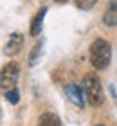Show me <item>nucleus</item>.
Segmentation results:
<instances>
[{
    "instance_id": "nucleus-1",
    "label": "nucleus",
    "mask_w": 117,
    "mask_h": 126,
    "mask_svg": "<svg viewBox=\"0 0 117 126\" xmlns=\"http://www.w3.org/2000/svg\"><path fill=\"white\" fill-rule=\"evenodd\" d=\"M110 60H112V47L106 40H96L90 47V63L94 68L103 70L108 67Z\"/></svg>"
},
{
    "instance_id": "nucleus-2",
    "label": "nucleus",
    "mask_w": 117,
    "mask_h": 126,
    "mask_svg": "<svg viewBox=\"0 0 117 126\" xmlns=\"http://www.w3.org/2000/svg\"><path fill=\"white\" fill-rule=\"evenodd\" d=\"M83 92L86 95V99L92 106H101L104 101V94H103V87L101 81L96 74H86L83 78Z\"/></svg>"
},
{
    "instance_id": "nucleus-3",
    "label": "nucleus",
    "mask_w": 117,
    "mask_h": 126,
    "mask_svg": "<svg viewBox=\"0 0 117 126\" xmlns=\"http://www.w3.org/2000/svg\"><path fill=\"white\" fill-rule=\"evenodd\" d=\"M20 78V67L18 63L11 61L7 63L2 70H0V92H7V90H13L16 87V81Z\"/></svg>"
},
{
    "instance_id": "nucleus-4",
    "label": "nucleus",
    "mask_w": 117,
    "mask_h": 126,
    "mask_svg": "<svg viewBox=\"0 0 117 126\" xmlns=\"http://www.w3.org/2000/svg\"><path fill=\"white\" fill-rule=\"evenodd\" d=\"M22 45H23V36H22L20 32H13L7 38L5 45H4V54L5 56H16V54L20 52Z\"/></svg>"
},
{
    "instance_id": "nucleus-5",
    "label": "nucleus",
    "mask_w": 117,
    "mask_h": 126,
    "mask_svg": "<svg viewBox=\"0 0 117 126\" xmlns=\"http://www.w3.org/2000/svg\"><path fill=\"white\" fill-rule=\"evenodd\" d=\"M65 94L76 106H79V108L85 106V92L78 87V85H68V87L65 88Z\"/></svg>"
},
{
    "instance_id": "nucleus-6",
    "label": "nucleus",
    "mask_w": 117,
    "mask_h": 126,
    "mask_svg": "<svg viewBox=\"0 0 117 126\" xmlns=\"http://www.w3.org/2000/svg\"><path fill=\"white\" fill-rule=\"evenodd\" d=\"M103 24L108 27H115L117 25V0H112L108 4V7L103 13Z\"/></svg>"
},
{
    "instance_id": "nucleus-7",
    "label": "nucleus",
    "mask_w": 117,
    "mask_h": 126,
    "mask_svg": "<svg viewBox=\"0 0 117 126\" xmlns=\"http://www.w3.org/2000/svg\"><path fill=\"white\" fill-rule=\"evenodd\" d=\"M45 13H47V9L42 7L36 13V16L33 18V24H31V36H38L40 32H42V27H43V18H45Z\"/></svg>"
},
{
    "instance_id": "nucleus-8",
    "label": "nucleus",
    "mask_w": 117,
    "mask_h": 126,
    "mask_svg": "<svg viewBox=\"0 0 117 126\" xmlns=\"http://www.w3.org/2000/svg\"><path fill=\"white\" fill-rule=\"evenodd\" d=\"M38 126H61V121L56 113H50V112H45L40 115L38 119Z\"/></svg>"
},
{
    "instance_id": "nucleus-9",
    "label": "nucleus",
    "mask_w": 117,
    "mask_h": 126,
    "mask_svg": "<svg viewBox=\"0 0 117 126\" xmlns=\"http://www.w3.org/2000/svg\"><path fill=\"white\" fill-rule=\"evenodd\" d=\"M42 49H43V43L40 42L36 47L31 50V54H29V65H31V67H34L38 63V58H40V54H42Z\"/></svg>"
},
{
    "instance_id": "nucleus-10",
    "label": "nucleus",
    "mask_w": 117,
    "mask_h": 126,
    "mask_svg": "<svg viewBox=\"0 0 117 126\" xmlns=\"http://www.w3.org/2000/svg\"><path fill=\"white\" fill-rule=\"evenodd\" d=\"M74 2H76V5H78V9L88 11V9H92L94 5L99 2V0H74Z\"/></svg>"
},
{
    "instance_id": "nucleus-11",
    "label": "nucleus",
    "mask_w": 117,
    "mask_h": 126,
    "mask_svg": "<svg viewBox=\"0 0 117 126\" xmlns=\"http://www.w3.org/2000/svg\"><path fill=\"white\" fill-rule=\"evenodd\" d=\"M5 99H7L9 103H13V105H16V103H18V99H20V92H18L16 88L7 90V92H5Z\"/></svg>"
},
{
    "instance_id": "nucleus-12",
    "label": "nucleus",
    "mask_w": 117,
    "mask_h": 126,
    "mask_svg": "<svg viewBox=\"0 0 117 126\" xmlns=\"http://www.w3.org/2000/svg\"><path fill=\"white\" fill-rule=\"evenodd\" d=\"M54 2H58V4H65L67 0H54Z\"/></svg>"
},
{
    "instance_id": "nucleus-13",
    "label": "nucleus",
    "mask_w": 117,
    "mask_h": 126,
    "mask_svg": "<svg viewBox=\"0 0 117 126\" xmlns=\"http://www.w3.org/2000/svg\"><path fill=\"white\" fill-rule=\"evenodd\" d=\"M99 126H103V124H99Z\"/></svg>"
}]
</instances>
